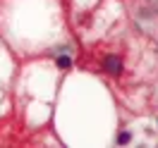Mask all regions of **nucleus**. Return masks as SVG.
I'll return each mask as SVG.
<instances>
[{
	"label": "nucleus",
	"instance_id": "7ed1b4c3",
	"mask_svg": "<svg viewBox=\"0 0 158 148\" xmlns=\"http://www.w3.org/2000/svg\"><path fill=\"white\" fill-rule=\"evenodd\" d=\"M118 141H120V143H127V141H129V134H120Z\"/></svg>",
	"mask_w": 158,
	"mask_h": 148
},
{
	"label": "nucleus",
	"instance_id": "f257e3e1",
	"mask_svg": "<svg viewBox=\"0 0 158 148\" xmlns=\"http://www.w3.org/2000/svg\"><path fill=\"white\" fill-rule=\"evenodd\" d=\"M103 67L108 69L110 74H118L120 69H122V62H120L118 58H106V62H103Z\"/></svg>",
	"mask_w": 158,
	"mask_h": 148
},
{
	"label": "nucleus",
	"instance_id": "f03ea898",
	"mask_svg": "<svg viewBox=\"0 0 158 148\" xmlns=\"http://www.w3.org/2000/svg\"><path fill=\"white\" fill-rule=\"evenodd\" d=\"M58 67L60 69H67L69 67V58H58Z\"/></svg>",
	"mask_w": 158,
	"mask_h": 148
}]
</instances>
